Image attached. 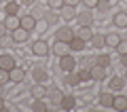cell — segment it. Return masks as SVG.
Wrapping results in <instances>:
<instances>
[{
	"label": "cell",
	"instance_id": "f35d334b",
	"mask_svg": "<svg viewBox=\"0 0 127 112\" xmlns=\"http://www.w3.org/2000/svg\"><path fill=\"white\" fill-rule=\"evenodd\" d=\"M119 59H121V63L127 68V53H125V55H119Z\"/></svg>",
	"mask_w": 127,
	"mask_h": 112
},
{
	"label": "cell",
	"instance_id": "8fae6325",
	"mask_svg": "<svg viewBox=\"0 0 127 112\" xmlns=\"http://www.w3.org/2000/svg\"><path fill=\"white\" fill-rule=\"evenodd\" d=\"M9 74H11V81H13V83H23V81H26V70H23V68L15 66Z\"/></svg>",
	"mask_w": 127,
	"mask_h": 112
},
{
	"label": "cell",
	"instance_id": "bcb514c9",
	"mask_svg": "<svg viewBox=\"0 0 127 112\" xmlns=\"http://www.w3.org/2000/svg\"><path fill=\"white\" fill-rule=\"evenodd\" d=\"M125 13H127V11H125Z\"/></svg>",
	"mask_w": 127,
	"mask_h": 112
},
{
	"label": "cell",
	"instance_id": "d4e9b609",
	"mask_svg": "<svg viewBox=\"0 0 127 112\" xmlns=\"http://www.w3.org/2000/svg\"><path fill=\"white\" fill-rule=\"evenodd\" d=\"M66 83H68V85H72V87H76L78 83H81V76H78V74H74V72H66Z\"/></svg>",
	"mask_w": 127,
	"mask_h": 112
},
{
	"label": "cell",
	"instance_id": "f546056e",
	"mask_svg": "<svg viewBox=\"0 0 127 112\" xmlns=\"http://www.w3.org/2000/svg\"><path fill=\"white\" fill-rule=\"evenodd\" d=\"M32 108H34L36 112H45L47 110V104L42 102V99H34V102H32Z\"/></svg>",
	"mask_w": 127,
	"mask_h": 112
},
{
	"label": "cell",
	"instance_id": "7bdbcfd3",
	"mask_svg": "<svg viewBox=\"0 0 127 112\" xmlns=\"http://www.w3.org/2000/svg\"><path fill=\"white\" fill-rule=\"evenodd\" d=\"M2 87H4V85H0V97H2Z\"/></svg>",
	"mask_w": 127,
	"mask_h": 112
},
{
	"label": "cell",
	"instance_id": "484cf974",
	"mask_svg": "<svg viewBox=\"0 0 127 112\" xmlns=\"http://www.w3.org/2000/svg\"><path fill=\"white\" fill-rule=\"evenodd\" d=\"M78 38H83V40H85V42H89V38H91V36H93V34H91V30H89V26H87V28H78Z\"/></svg>",
	"mask_w": 127,
	"mask_h": 112
},
{
	"label": "cell",
	"instance_id": "6da1fadb",
	"mask_svg": "<svg viewBox=\"0 0 127 112\" xmlns=\"http://www.w3.org/2000/svg\"><path fill=\"white\" fill-rule=\"evenodd\" d=\"M49 51H51V47L47 40H34V45H32V53L38 55V57H45Z\"/></svg>",
	"mask_w": 127,
	"mask_h": 112
},
{
	"label": "cell",
	"instance_id": "d590c367",
	"mask_svg": "<svg viewBox=\"0 0 127 112\" xmlns=\"http://www.w3.org/2000/svg\"><path fill=\"white\" fill-rule=\"evenodd\" d=\"M11 40H13V36H11V38H9L6 34H4V36H0V42H2V47H9V42H11Z\"/></svg>",
	"mask_w": 127,
	"mask_h": 112
},
{
	"label": "cell",
	"instance_id": "7a4b0ae2",
	"mask_svg": "<svg viewBox=\"0 0 127 112\" xmlns=\"http://www.w3.org/2000/svg\"><path fill=\"white\" fill-rule=\"evenodd\" d=\"M74 66H76V59H74L70 53L59 57V68H62L64 72H72V70H74Z\"/></svg>",
	"mask_w": 127,
	"mask_h": 112
},
{
	"label": "cell",
	"instance_id": "2e32d148",
	"mask_svg": "<svg viewBox=\"0 0 127 112\" xmlns=\"http://www.w3.org/2000/svg\"><path fill=\"white\" fill-rule=\"evenodd\" d=\"M112 23L117 28H127V13H123V11H119L117 15L112 17Z\"/></svg>",
	"mask_w": 127,
	"mask_h": 112
},
{
	"label": "cell",
	"instance_id": "74e56055",
	"mask_svg": "<svg viewBox=\"0 0 127 112\" xmlns=\"http://www.w3.org/2000/svg\"><path fill=\"white\" fill-rule=\"evenodd\" d=\"M81 0H64V4H68V6H76Z\"/></svg>",
	"mask_w": 127,
	"mask_h": 112
},
{
	"label": "cell",
	"instance_id": "5bb4252c",
	"mask_svg": "<svg viewBox=\"0 0 127 112\" xmlns=\"http://www.w3.org/2000/svg\"><path fill=\"white\" fill-rule=\"evenodd\" d=\"M112 108H114V110H127V97H125V95H114Z\"/></svg>",
	"mask_w": 127,
	"mask_h": 112
},
{
	"label": "cell",
	"instance_id": "9a60e30c",
	"mask_svg": "<svg viewBox=\"0 0 127 112\" xmlns=\"http://www.w3.org/2000/svg\"><path fill=\"white\" fill-rule=\"evenodd\" d=\"M89 45L95 47V49H102V47H106V40H104V34H93L89 38Z\"/></svg>",
	"mask_w": 127,
	"mask_h": 112
},
{
	"label": "cell",
	"instance_id": "277c9868",
	"mask_svg": "<svg viewBox=\"0 0 127 112\" xmlns=\"http://www.w3.org/2000/svg\"><path fill=\"white\" fill-rule=\"evenodd\" d=\"M76 21H78V26H83V28L91 26V23H93V15H91V11H78V13H76Z\"/></svg>",
	"mask_w": 127,
	"mask_h": 112
},
{
	"label": "cell",
	"instance_id": "ba28073f",
	"mask_svg": "<svg viewBox=\"0 0 127 112\" xmlns=\"http://www.w3.org/2000/svg\"><path fill=\"white\" fill-rule=\"evenodd\" d=\"M19 26L26 28L28 32H32V30H36V19L32 17V15H21L19 17Z\"/></svg>",
	"mask_w": 127,
	"mask_h": 112
},
{
	"label": "cell",
	"instance_id": "5b68a950",
	"mask_svg": "<svg viewBox=\"0 0 127 112\" xmlns=\"http://www.w3.org/2000/svg\"><path fill=\"white\" fill-rule=\"evenodd\" d=\"M89 74H91V81H102V78H106V68L100 66V63H93Z\"/></svg>",
	"mask_w": 127,
	"mask_h": 112
},
{
	"label": "cell",
	"instance_id": "7402d4cb",
	"mask_svg": "<svg viewBox=\"0 0 127 112\" xmlns=\"http://www.w3.org/2000/svg\"><path fill=\"white\" fill-rule=\"evenodd\" d=\"M4 11H6V15H17L19 13V2H17V0H9Z\"/></svg>",
	"mask_w": 127,
	"mask_h": 112
},
{
	"label": "cell",
	"instance_id": "83f0119b",
	"mask_svg": "<svg viewBox=\"0 0 127 112\" xmlns=\"http://www.w3.org/2000/svg\"><path fill=\"white\" fill-rule=\"evenodd\" d=\"M95 9L100 11V13H106V11H110V0H97Z\"/></svg>",
	"mask_w": 127,
	"mask_h": 112
},
{
	"label": "cell",
	"instance_id": "b9f144b4",
	"mask_svg": "<svg viewBox=\"0 0 127 112\" xmlns=\"http://www.w3.org/2000/svg\"><path fill=\"white\" fill-rule=\"evenodd\" d=\"M0 110H4V102H2V97H0Z\"/></svg>",
	"mask_w": 127,
	"mask_h": 112
},
{
	"label": "cell",
	"instance_id": "4316f807",
	"mask_svg": "<svg viewBox=\"0 0 127 112\" xmlns=\"http://www.w3.org/2000/svg\"><path fill=\"white\" fill-rule=\"evenodd\" d=\"M42 17H45L47 26H51V23H55V21H57V15L53 13V9H47L45 13H42Z\"/></svg>",
	"mask_w": 127,
	"mask_h": 112
},
{
	"label": "cell",
	"instance_id": "7c38bea8",
	"mask_svg": "<svg viewBox=\"0 0 127 112\" xmlns=\"http://www.w3.org/2000/svg\"><path fill=\"white\" fill-rule=\"evenodd\" d=\"M47 87L42 85V83H36V85L32 87V95H34V99H42V97H47Z\"/></svg>",
	"mask_w": 127,
	"mask_h": 112
},
{
	"label": "cell",
	"instance_id": "52a82bcc",
	"mask_svg": "<svg viewBox=\"0 0 127 112\" xmlns=\"http://www.w3.org/2000/svg\"><path fill=\"white\" fill-rule=\"evenodd\" d=\"M55 38H57V40H64V42H70L74 38L72 28H59V30L55 32Z\"/></svg>",
	"mask_w": 127,
	"mask_h": 112
},
{
	"label": "cell",
	"instance_id": "e575fe53",
	"mask_svg": "<svg viewBox=\"0 0 127 112\" xmlns=\"http://www.w3.org/2000/svg\"><path fill=\"white\" fill-rule=\"evenodd\" d=\"M81 2L87 6V9H95V4H97V0H81Z\"/></svg>",
	"mask_w": 127,
	"mask_h": 112
},
{
	"label": "cell",
	"instance_id": "f1b7e54d",
	"mask_svg": "<svg viewBox=\"0 0 127 112\" xmlns=\"http://www.w3.org/2000/svg\"><path fill=\"white\" fill-rule=\"evenodd\" d=\"M95 63H100V66H104V68H108L110 66V55H97V57H95Z\"/></svg>",
	"mask_w": 127,
	"mask_h": 112
},
{
	"label": "cell",
	"instance_id": "1f68e13d",
	"mask_svg": "<svg viewBox=\"0 0 127 112\" xmlns=\"http://www.w3.org/2000/svg\"><path fill=\"white\" fill-rule=\"evenodd\" d=\"M42 13H45V9H38V6L32 4V17L36 19V21H40V19H42Z\"/></svg>",
	"mask_w": 127,
	"mask_h": 112
},
{
	"label": "cell",
	"instance_id": "e0dca14e",
	"mask_svg": "<svg viewBox=\"0 0 127 112\" xmlns=\"http://www.w3.org/2000/svg\"><path fill=\"white\" fill-rule=\"evenodd\" d=\"M4 28H6V30H11V32H13L15 28H19V17H17V15H6Z\"/></svg>",
	"mask_w": 127,
	"mask_h": 112
},
{
	"label": "cell",
	"instance_id": "44dd1931",
	"mask_svg": "<svg viewBox=\"0 0 127 112\" xmlns=\"http://www.w3.org/2000/svg\"><path fill=\"white\" fill-rule=\"evenodd\" d=\"M123 87H125V78H121V76L110 78V89H112V91H121Z\"/></svg>",
	"mask_w": 127,
	"mask_h": 112
},
{
	"label": "cell",
	"instance_id": "9c48e42d",
	"mask_svg": "<svg viewBox=\"0 0 127 112\" xmlns=\"http://www.w3.org/2000/svg\"><path fill=\"white\" fill-rule=\"evenodd\" d=\"M17 66V61H15V57L13 55H0V68L2 70H13V68Z\"/></svg>",
	"mask_w": 127,
	"mask_h": 112
},
{
	"label": "cell",
	"instance_id": "8d00e7d4",
	"mask_svg": "<svg viewBox=\"0 0 127 112\" xmlns=\"http://www.w3.org/2000/svg\"><path fill=\"white\" fill-rule=\"evenodd\" d=\"M78 76H81V81H89V78H91V74H89V70H83L81 74H78Z\"/></svg>",
	"mask_w": 127,
	"mask_h": 112
},
{
	"label": "cell",
	"instance_id": "d6a6232c",
	"mask_svg": "<svg viewBox=\"0 0 127 112\" xmlns=\"http://www.w3.org/2000/svg\"><path fill=\"white\" fill-rule=\"evenodd\" d=\"M9 81H11V74H9V70H2V68H0V85H6Z\"/></svg>",
	"mask_w": 127,
	"mask_h": 112
},
{
	"label": "cell",
	"instance_id": "cb8c5ba5",
	"mask_svg": "<svg viewBox=\"0 0 127 112\" xmlns=\"http://www.w3.org/2000/svg\"><path fill=\"white\" fill-rule=\"evenodd\" d=\"M112 99H114V95H110V93H102L100 95V104L104 108H112Z\"/></svg>",
	"mask_w": 127,
	"mask_h": 112
},
{
	"label": "cell",
	"instance_id": "8992f818",
	"mask_svg": "<svg viewBox=\"0 0 127 112\" xmlns=\"http://www.w3.org/2000/svg\"><path fill=\"white\" fill-rule=\"evenodd\" d=\"M51 51H53L57 57H62V55H68L70 53V45H68V42H64V40H57L53 47H51Z\"/></svg>",
	"mask_w": 127,
	"mask_h": 112
},
{
	"label": "cell",
	"instance_id": "603a6c76",
	"mask_svg": "<svg viewBox=\"0 0 127 112\" xmlns=\"http://www.w3.org/2000/svg\"><path fill=\"white\" fill-rule=\"evenodd\" d=\"M32 76H34V81L36 83H42V81H47V72L42 70V68H34V72H32Z\"/></svg>",
	"mask_w": 127,
	"mask_h": 112
},
{
	"label": "cell",
	"instance_id": "3957f363",
	"mask_svg": "<svg viewBox=\"0 0 127 112\" xmlns=\"http://www.w3.org/2000/svg\"><path fill=\"white\" fill-rule=\"evenodd\" d=\"M11 36H13V42H26L28 38H30V32L19 26V28H15V30L11 32Z\"/></svg>",
	"mask_w": 127,
	"mask_h": 112
},
{
	"label": "cell",
	"instance_id": "f6af8a7d",
	"mask_svg": "<svg viewBox=\"0 0 127 112\" xmlns=\"http://www.w3.org/2000/svg\"><path fill=\"white\" fill-rule=\"evenodd\" d=\"M125 78H127V74H125Z\"/></svg>",
	"mask_w": 127,
	"mask_h": 112
},
{
	"label": "cell",
	"instance_id": "836d02e7",
	"mask_svg": "<svg viewBox=\"0 0 127 112\" xmlns=\"http://www.w3.org/2000/svg\"><path fill=\"white\" fill-rule=\"evenodd\" d=\"M114 49L119 51V55H125V53H127V40H123V38H121V42H119Z\"/></svg>",
	"mask_w": 127,
	"mask_h": 112
},
{
	"label": "cell",
	"instance_id": "4fadbf2b",
	"mask_svg": "<svg viewBox=\"0 0 127 112\" xmlns=\"http://www.w3.org/2000/svg\"><path fill=\"white\" fill-rule=\"evenodd\" d=\"M104 40H106V47H117L119 42H121V36L117 34V32H110V34H104Z\"/></svg>",
	"mask_w": 127,
	"mask_h": 112
},
{
	"label": "cell",
	"instance_id": "60d3db41",
	"mask_svg": "<svg viewBox=\"0 0 127 112\" xmlns=\"http://www.w3.org/2000/svg\"><path fill=\"white\" fill-rule=\"evenodd\" d=\"M21 2H23V4H28V6H32L34 2H36V0H21Z\"/></svg>",
	"mask_w": 127,
	"mask_h": 112
},
{
	"label": "cell",
	"instance_id": "ac0fdd59",
	"mask_svg": "<svg viewBox=\"0 0 127 112\" xmlns=\"http://www.w3.org/2000/svg\"><path fill=\"white\" fill-rule=\"evenodd\" d=\"M68 45H70V51H83V49H85V40L78 38L76 34H74V38L68 42Z\"/></svg>",
	"mask_w": 127,
	"mask_h": 112
},
{
	"label": "cell",
	"instance_id": "ab89813d",
	"mask_svg": "<svg viewBox=\"0 0 127 112\" xmlns=\"http://www.w3.org/2000/svg\"><path fill=\"white\" fill-rule=\"evenodd\" d=\"M6 34V28H4V21H0V36Z\"/></svg>",
	"mask_w": 127,
	"mask_h": 112
},
{
	"label": "cell",
	"instance_id": "d6986e66",
	"mask_svg": "<svg viewBox=\"0 0 127 112\" xmlns=\"http://www.w3.org/2000/svg\"><path fill=\"white\" fill-rule=\"evenodd\" d=\"M74 104H76V99H74L72 95H64V97H62V102H59V106H62L64 110H72V108H74Z\"/></svg>",
	"mask_w": 127,
	"mask_h": 112
},
{
	"label": "cell",
	"instance_id": "4dcf8cb0",
	"mask_svg": "<svg viewBox=\"0 0 127 112\" xmlns=\"http://www.w3.org/2000/svg\"><path fill=\"white\" fill-rule=\"evenodd\" d=\"M47 4H49V9H53V11H59L64 6V0H47Z\"/></svg>",
	"mask_w": 127,
	"mask_h": 112
},
{
	"label": "cell",
	"instance_id": "ffe728a7",
	"mask_svg": "<svg viewBox=\"0 0 127 112\" xmlns=\"http://www.w3.org/2000/svg\"><path fill=\"white\" fill-rule=\"evenodd\" d=\"M47 97L51 99V104H59V102H62V97H64V93L59 89H51V91H47Z\"/></svg>",
	"mask_w": 127,
	"mask_h": 112
},
{
	"label": "cell",
	"instance_id": "ee69618b",
	"mask_svg": "<svg viewBox=\"0 0 127 112\" xmlns=\"http://www.w3.org/2000/svg\"><path fill=\"white\" fill-rule=\"evenodd\" d=\"M0 2H9V0H0Z\"/></svg>",
	"mask_w": 127,
	"mask_h": 112
},
{
	"label": "cell",
	"instance_id": "30bf717a",
	"mask_svg": "<svg viewBox=\"0 0 127 112\" xmlns=\"http://www.w3.org/2000/svg\"><path fill=\"white\" fill-rule=\"evenodd\" d=\"M59 11H62L59 15H62V19H64V21H72V19H76V11H74V6H68V4H64Z\"/></svg>",
	"mask_w": 127,
	"mask_h": 112
}]
</instances>
